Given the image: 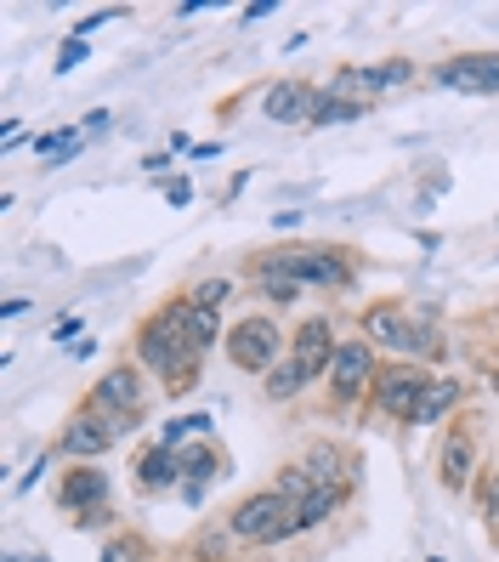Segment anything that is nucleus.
<instances>
[{
    "instance_id": "nucleus-28",
    "label": "nucleus",
    "mask_w": 499,
    "mask_h": 562,
    "mask_svg": "<svg viewBox=\"0 0 499 562\" xmlns=\"http://www.w3.org/2000/svg\"><path fill=\"white\" fill-rule=\"evenodd\" d=\"M86 415H91V409H86ZM97 420L109 426V438H114V443H120V438H131V432L143 426V415H114V409H109V415H97Z\"/></svg>"
},
{
    "instance_id": "nucleus-9",
    "label": "nucleus",
    "mask_w": 499,
    "mask_h": 562,
    "mask_svg": "<svg viewBox=\"0 0 499 562\" xmlns=\"http://www.w3.org/2000/svg\"><path fill=\"white\" fill-rule=\"evenodd\" d=\"M336 347L341 341H336V329H329V318H307L290 341V358H302L313 370V381H318V375H329V363H336Z\"/></svg>"
},
{
    "instance_id": "nucleus-18",
    "label": "nucleus",
    "mask_w": 499,
    "mask_h": 562,
    "mask_svg": "<svg viewBox=\"0 0 499 562\" xmlns=\"http://www.w3.org/2000/svg\"><path fill=\"white\" fill-rule=\"evenodd\" d=\"M261 381H268L261 392H268L273 404H290V398H302V392L313 386V370H307L302 358H290V352H284V358H279V363H273V370L261 375Z\"/></svg>"
},
{
    "instance_id": "nucleus-21",
    "label": "nucleus",
    "mask_w": 499,
    "mask_h": 562,
    "mask_svg": "<svg viewBox=\"0 0 499 562\" xmlns=\"http://www.w3.org/2000/svg\"><path fill=\"white\" fill-rule=\"evenodd\" d=\"M363 114H370L363 103H347V97H329V91H318V103H313V125H352Z\"/></svg>"
},
{
    "instance_id": "nucleus-15",
    "label": "nucleus",
    "mask_w": 499,
    "mask_h": 562,
    "mask_svg": "<svg viewBox=\"0 0 499 562\" xmlns=\"http://www.w3.org/2000/svg\"><path fill=\"white\" fill-rule=\"evenodd\" d=\"M313 103H318V91L307 80H279L261 109H268L273 125H295V120H313Z\"/></svg>"
},
{
    "instance_id": "nucleus-19",
    "label": "nucleus",
    "mask_w": 499,
    "mask_h": 562,
    "mask_svg": "<svg viewBox=\"0 0 499 562\" xmlns=\"http://www.w3.org/2000/svg\"><path fill=\"white\" fill-rule=\"evenodd\" d=\"M177 477H182V454L165 449V443H154V449L137 460V483H143V488H171Z\"/></svg>"
},
{
    "instance_id": "nucleus-7",
    "label": "nucleus",
    "mask_w": 499,
    "mask_h": 562,
    "mask_svg": "<svg viewBox=\"0 0 499 562\" xmlns=\"http://www.w3.org/2000/svg\"><path fill=\"white\" fill-rule=\"evenodd\" d=\"M273 261L295 279V284H329V290H341L352 284V268H347V256L341 250H313V245H284L273 250Z\"/></svg>"
},
{
    "instance_id": "nucleus-13",
    "label": "nucleus",
    "mask_w": 499,
    "mask_h": 562,
    "mask_svg": "<svg viewBox=\"0 0 499 562\" xmlns=\"http://www.w3.org/2000/svg\"><path fill=\"white\" fill-rule=\"evenodd\" d=\"M165 318H171L177 329H182V341L193 347V352H211L216 347V336H222V313H211V307H193V302H171V307H159Z\"/></svg>"
},
{
    "instance_id": "nucleus-26",
    "label": "nucleus",
    "mask_w": 499,
    "mask_h": 562,
    "mask_svg": "<svg viewBox=\"0 0 499 562\" xmlns=\"http://www.w3.org/2000/svg\"><path fill=\"white\" fill-rule=\"evenodd\" d=\"M227 295H233V284H227V279H205V284H193L188 302H193V307H211V313H222Z\"/></svg>"
},
{
    "instance_id": "nucleus-5",
    "label": "nucleus",
    "mask_w": 499,
    "mask_h": 562,
    "mask_svg": "<svg viewBox=\"0 0 499 562\" xmlns=\"http://www.w3.org/2000/svg\"><path fill=\"white\" fill-rule=\"evenodd\" d=\"M426 386H431V375L420 370V363H392V370L375 375V409H381L386 420H409V426H415Z\"/></svg>"
},
{
    "instance_id": "nucleus-34",
    "label": "nucleus",
    "mask_w": 499,
    "mask_h": 562,
    "mask_svg": "<svg viewBox=\"0 0 499 562\" xmlns=\"http://www.w3.org/2000/svg\"><path fill=\"white\" fill-rule=\"evenodd\" d=\"M18 562H52V557H18Z\"/></svg>"
},
{
    "instance_id": "nucleus-8",
    "label": "nucleus",
    "mask_w": 499,
    "mask_h": 562,
    "mask_svg": "<svg viewBox=\"0 0 499 562\" xmlns=\"http://www.w3.org/2000/svg\"><path fill=\"white\" fill-rule=\"evenodd\" d=\"M415 336H420V324L404 313V302H375L370 313H363V341L397 352L404 363L415 358Z\"/></svg>"
},
{
    "instance_id": "nucleus-20",
    "label": "nucleus",
    "mask_w": 499,
    "mask_h": 562,
    "mask_svg": "<svg viewBox=\"0 0 499 562\" xmlns=\"http://www.w3.org/2000/svg\"><path fill=\"white\" fill-rule=\"evenodd\" d=\"M454 404H460V381H454V375H449V381H431V386H426V398H420V415H415V426L443 420Z\"/></svg>"
},
{
    "instance_id": "nucleus-25",
    "label": "nucleus",
    "mask_w": 499,
    "mask_h": 562,
    "mask_svg": "<svg viewBox=\"0 0 499 562\" xmlns=\"http://www.w3.org/2000/svg\"><path fill=\"white\" fill-rule=\"evenodd\" d=\"M273 488L284 494V501H302V494H313L318 483H313V472L302 467V460H295V467H284V472H279V483H273Z\"/></svg>"
},
{
    "instance_id": "nucleus-23",
    "label": "nucleus",
    "mask_w": 499,
    "mask_h": 562,
    "mask_svg": "<svg viewBox=\"0 0 499 562\" xmlns=\"http://www.w3.org/2000/svg\"><path fill=\"white\" fill-rule=\"evenodd\" d=\"M256 284H261V290H268V295H273V302H295V295H302V284H295V279H290V273L279 268V261H273V256H268V261H261V268H256Z\"/></svg>"
},
{
    "instance_id": "nucleus-30",
    "label": "nucleus",
    "mask_w": 499,
    "mask_h": 562,
    "mask_svg": "<svg viewBox=\"0 0 499 562\" xmlns=\"http://www.w3.org/2000/svg\"><path fill=\"white\" fill-rule=\"evenodd\" d=\"M80 63H86V41H69V46H63V57H57V69L69 75V69H80Z\"/></svg>"
},
{
    "instance_id": "nucleus-16",
    "label": "nucleus",
    "mask_w": 499,
    "mask_h": 562,
    "mask_svg": "<svg viewBox=\"0 0 499 562\" xmlns=\"http://www.w3.org/2000/svg\"><path fill=\"white\" fill-rule=\"evenodd\" d=\"M347 494H352V488H329V483H318L313 494H302V501H295V535H313V528H324L329 517L347 506Z\"/></svg>"
},
{
    "instance_id": "nucleus-12",
    "label": "nucleus",
    "mask_w": 499,
    "mask_h": 562,
    "mask_svg": "<svg viewBox=\"0 0 499 562\" xmlns=\"http://www.w3.org/2000/svg\"><path fill=\"white\" fill-rule=\"evenodd\" d=\"M438 86L449 91H499V52H483V57H460V63H443L438 69Z\"/></svg>"
},
{
    "instance_id": "nucleus-29",
    "label": "nucleus",
    "mask_w": 499,
    "mask_h": 562,
    "mask_svg": "<svg viewBox=\"0 0 499 562\" xmlns=\"http://www.w3.org/2000/svg\"><path fill=\"white\" fill-rule=\"evenodd\" d=\"M137 557H143V546L131 540V535H120V540L103 546V562H137Z\"/></svg>"
},
{
    "instance_id": "nucleus-32",
    "label": "nucleus",
    "mask_w": 499,
    "mask_h": 562,
    "mask_svg": "<svg viewBox=\"0 0 499 562\" xmlns=\"http://www.w3.org/2000/svg\"><path fill=\"white\" fill-rule=\"evenodd\" d=\"M268 12H273V0H256V7H245V23H261Z\"/></svg>"
},
{
    "instance_id": "nucleus-4",
    "label": "nucleus",
    "mask_w": 499,
    "mask_h": 562,
    "mask_svg": "<svg viewBox=\"0 0 499 562\" xmlns=\"http://www.w3.org/2000/svg\"><path fill=\"white\" fill-rule=\"evenodd\" d=\"M375 347L370 341H341L336 347V363H329V398H336V409H352L363 392H375Z\"/></svg>"
},
{
    "instance_id": "nucleus-22",
    "label": "nucleus",
    "mask_w": 499,
    "mask_h": 562,
    "mask_svg": "<svg viewBox=\"0 0 499 562\" xmlns=\"http://www.w3.org/2000/svg\"><path fill=\"white\" fill-rule=\"evenodd\" d=\"M216 467H222L216 449H205V443H188V449H182V477H188V483L205 488V483L216 477Z\"/></svg>"
},
{
    "instance_id": "nucleus-2",
    "label": "nucleus",
    "mask_w": 499,
    "mask_h": 562,
    "mask_svg": "<svg viewBox=\"0 0 499 562\" xmlns=\"http://www.w3.org/2000/svg\"><path fill=\"white\" fill-rule=\"evenodd\" d=\"M137 363L148 375H159L171 392H188V381H193V363H199V352L182 341V329L165 318V313H154L143 329H137Z\"/></svg>"
},
{
    "instance_id": "nucleus-14",
    "label": "nucleus",
    "mask_w": 499,
    "mask_h": 562,
    "mask_svg": "<svg viewBox=\"0 0 499 562\" xmlns=\"http://www.w3.org/2000/svg\"><path fill=\"white\" fill-rule=\"evenodd\" d=\"M114 438H109V426L97 420V415H75L69 426H63V454L80 460V467H97V454H103Z\"/></svg>"
},
{
    "instance_id": "nucleus-6",
    "label": "nucleus",
    "mask_w": 499,
    "mask_h": 562,
    "mask_svg": "<svg viewBox=\"0 0 499 562\" xmlns=\"http://www.w3.org/2000/svg\"><path fill=\"white\" fill-rule=\"evenodd\" d=\"M91 415H143L148 409V370L143 363H114V370L91 386Z\"/></svg>"
},
{
    "instance_id": "nucleus-35",
    "label": "nucleus",
    "mask_w": 499,
    "mask_h": 562,
    "mask_svg": "<svg viewBox=\"0 0 499 562\" xmlns=\"http://www.w3.org/2000/svg\"><path fill=\"white\" fill-rule=\"evenodd\" d=\"M431 562H443V557H431Z\"/></svg>"
},
{
    "instance_id": "nucleus-33",
    "label": "nucleus",
    "mask_w": 499,
    "mask_h": 562,
    "mask_svg": "<svg viewBox=\"0 0 499 562\" xmlns=\"http://www.w3.org/2000/svg\"><path fill=\"white\" fill-rule=\"evenodd\" d=\"M488 528H499V477H494V494H488Z\"/></svg>"
},
{
    "instance_id": "nucleus-17",
    "label": "nucleus",
    "mask_w": 499,
    "mask_h": 562,
    "mask_svg": "<svg viewBox=\"0 0 499 562\" xmlns=\"http://www.w3.org/2000/svg\"><path fill=\"white\" fill-rule=\"evenodd\" d=\"M302 467L313 472V483H329V488H352V460H347V449L341 443H313L307 454H302Z\"/></svg>"
},
{
    "instance_id": "nucleus-31",
    "label": "nucleus",
    "mask_w": 499,
    "mask_h": 562,
    "mask_svg": "<svg viewBox=\"0 0 499 562\" xmlns=\"http://www.w3.org/2000/svg\"><path fill=\"white\" fill-rule=\"evenodd\" d=\"M165 200H171V205H177V211H182V205H188V200H193V188H188V182H182V177H177V182H171V188H165Z\"/></svg>"
},
{
    "instance_id": "nucleus-27",
    "label": "nucleus",
    "mask_w": 499,
    "mask_h": 562,
    "mask_svg": "<svg viewBox=\"0 0 499 562\" xmlns=\"http://www.w3.org/2000/svg\"><path fill=\"white\" fill-rule=\"evenodd\" d=\"M233 546H239V540H233V528H227V522H211L205 535H199V557H227Z\"/></svg>"
},
{
    "instance_id": "nucleus-11",
    "label": "nucleus",
    "mask_w": 499,
    "mask_h": 562,
    "mask_svg": "<svg viewBox=\"0 0 499 562\" xmlns=\"http://www.w3.org/2000/svg\"><path fill=\"white\" fill-rule=\"evenodd\" d=\"M57 506L75 512V517H86V512H97V506H109V477L97 472V467H75L69 477H63V488H57Z\"/></svg>"
},
{
    "instance_id": "nucleus-3",
    "label": "nucleus",
    "mask_w": 499,
    "mask_h": 562,
    "mask_svg": "<svg viewBox=\"0 0 499 562\" xmlns=\"http://www.w3.org/2000/svg\"><path fill=\"white\" fill-rule=\"evenodd\" d=\"M227 358L239 363L245 375H268L273 363L284 358V336H279V324L268 313H250L233 324V336H227Z\"/></svg>"
},
{
    "instance_id": "nucleus-10",
    "label": "nucleus",
    "mask_w": 499,
    "mask_h": 562,
    "mask_svg": "<svg viewBox=\"0 0 499 562\" xmlns=\"http://www.w3.org/2000/svg\"><path fill=\"white\" fill-rule=\"evenodd\" d=\"M438 477L449 494H465L477 477V438L472 432H449L443 438V454H438Z\"/></svg>"
},
{
    "instance_id": "nucleus-24",
    "label": "nucleus",
    "mask_w": 499,
    "mask_h": 562,
    "mask_svg": "<svg viewBox=\"0 0 499 562\" xmlns=\"http://www.w3.org/2000/svg\"><path fill=\"white\" fill-rule=\"evenodd\" d=\"M363 75H370V91H386V86H409L415 80V63L392 57V63H375V69H363Z\"/></svg>"
},
{
    "instance_id": "nucleus-1",
    "label": "nucleus",
    "mask_w": 499,
    "mask_h": 562,
    "mask_svg": "<svg viewBox=\"0 0 499 562\" xmlns=\"http://www.w3.org/2000/svg\"><path fill=\"white\" fill-rule=\"evenodd\" d=\"M227 528L239 546H284L295 540V501H284L279 488H256L227 512Z\"/></svg>"
}]
</instances>
